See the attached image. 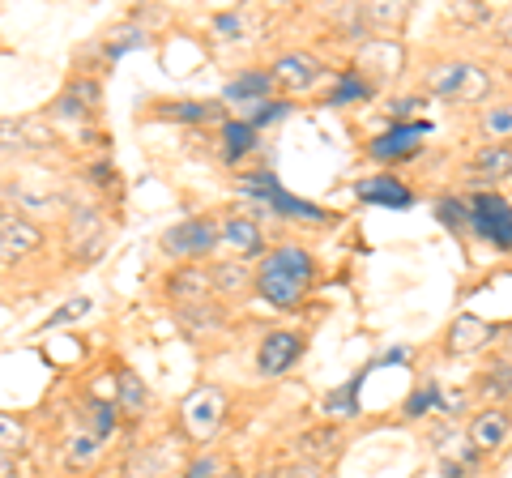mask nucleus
<instances>
[{"instance_id":"nucleus-1","label":"nucleus","mask_w":512,"mask_h":478,"mask_svg":"<svg viewBox=\"0 0 512 478\" xmlns=\"http://www.w3.org/2000/svg\"><path fill=\"white\" fill-rule=\"evenodd\" d=\"M312 274H316V265H312L308 252L295 248V244H282L261 261V269H256V291L278 308H295L303 299V291L312 286Z\"/></svg>"},{"instance_id":"nucleus-2","label":"nucleus","mask_w":512,"mask_h":478,"mask_svg":"<svg viewBox=\"0 0 512 478\" xmlns=\"http://www.w3.org/2000/svg\"><path fill=\"white\" fill-rule=\"evenodd\" d=\"M222 419H227V393L214 385H197L180 402V427L192 444H210L222 432Z\"/></svg>"},{"instance_id":"nucleus-3","label":"nucleus","mask_w":512,"mask_h":478,"mask_svg":"<svg viewBox=\"0 0 512 478\" xmlns=\"http://www.w3.org/2000/svg\"><path fill=\"white\" fill-rule=\"evenodd\" d=\"M427 90L440 99H457V103H483L491 94V73L470 60H448L427 73Z\"/></svg>"},{"instance_id":"nucleus-4","label":"nucleus","mask_w":512,"mask_h":478,"mask_svg":"<svg viewBox=\"0 0 512 478\" xmlns=\"http://www.w3.org/2000/svg\"><path fill=\"white\" fill-rule=\"evenodd\" d=\"M222 239V227H214L210 218H184L175 222V227L163 231V252L167 257H205V252H214V244Z\"/></svg>"},{"instance_id":"nucleus-5","label":"nucleus","mask_w":512,"mask_h":478,"mask_svg":"<svg viewBox=\"0 0 512 478\" xmlns=\"http://www.w3.org/2000/svg\"><path fill=\"white\" fill-rule=\"evenodd\" d=\"M5 193L9 201H18V210H30V214H52L64 201L56 175H47V171H22L18 184H9Z\"/></svg>"},{"instance_id":"nucleus-6","label":"nucleus","mask_w":512,"mask_h":478,"mask_svg":"<svg viewBox=\"0 0 512 478\" xmlns=\"http://www.w3.org/2000/svg\"><path fill=\"white\" fill-rule=\"evenodd\" d=\"M299 355H303V333L274 329L261 346H256V368H261V376H282V372H291V363Z\"/></svg>"},{"instance_id":"nucleus-7","label":"nucleus","mask_w":512,"mask_h":478,"mask_svg":"<svg viewBox=\"0 0 512 478\" xmlns=\"http://www.w3.org/2000/svg\"><path fill=\"white\" fill-rule=\"evenodd\" d=\"M274 82L282 86V90H291V94H303V90H312L320 77H325V69H320V60L316 56H308V52H286V56H278L274 60Z\"/></svg>"},{"instance_id":"nucleus-8","label":"nucleus","mask_w":512,"mask_h":478,"mask_svg":"<svg viewBox=\"0 0 512 478\" xmlns=\"http://www.w3.org/2000/svg\"><path fill=\"white\" fill-rule=\"evenodd\" d=\"M470 444L478 453H495V449H504V444L512 440V414L504 406H487L483 414H474V423H470Z\"/></svg>"},{"instance_id":"nucleus-9","label":"nucleus","mask_w":512,"mask_h":478,"mask_svg":"<svg viewBox=\"0 0 512 478\" xmlns=\"http://www.w3.org/2000/svg\"><path fill=\"white\" fill-rule=\"evenodd\" d=\"M491 338H495V325H487L483 316L461 312L457 321L448 325L444 346H448V355H478L483 346H491Z\"/></svg>"},{"instance_id":"nucleus-10","label":"nucleus","mask_w":512,"mask_h":478,"mask_svg":"<svg viewBox=\"0 0 512 478\" xmlns=\"http://www.w3.org/2000/svg\"><path fill=\"white\" fill-rule=\"evenodd\" d=\"M0 244H5V248H0V252H5V261L13 265V261L30 257V252H39L43 231L30 218H22V214H5V218H0Z\"/></svg>"},{"instance_id":"nucleus-11","label":"nucleus","mask_w":512,"mask_h":478,"mask_svg":"<svg viewBox=\"0 0 512 478\" xmlns=\"http://www.w3.org/2000/svg\"><path fill=\"white\" fill-rule=\"evenodd\" d=\"M474 227L487 239H495V248L512 252V210L500 197H478L474 201Z\"/></svg>"},{"instance_id":"nucleus-12","label":"nucleus","mask_w":512,"mask_h":478,"mask_svg":"<svg viewBox=\"0 0 512 478\" xmlns=\"http://www.w3.org/2000/svg\"><path fill=\"white\" fill-rule=\"evenodd\" d=\"M295 449L299 457L308 461V466H320V461H333L342 449V432L333 423H320V427H308L299 440H295Z\"/></svg>"},{"instance_id":"nucleus-13","label":"nucleus","mask_w":512,"mask_h":478,"mask_svg":"<svg viewBox=\"0 0 512 478\" xmlns=\"http://www.w3.org/2000/svg\"><path fill=\"white\" fill-rule=\"evenodd\" d=\"M210 291H214V282H210V274H201V269H180V274H171V282H167V295L188 308H201L205 299H210Z\"/></svg>"},{"instance_id":"nucleus-14","label":"nucleus","mask_w":512,"mask_h":478,"mask_svg":"<svg viewBox=\"0 0 512 478\" xmlns=\"http://www.w3.org/2000/svg\"><path fill=\"white\" fill-rule=\"evenodd\" d=\"M86 244H94L103 252V222H99V214H94V210H73L69 214V248H73L77 261H82V257L90 261Z\"/></svg>"},{"instance_id":"nucleus-15","label":"nucleus","mask_w":512,"mask_h":478,"mask_svg":"<svg viewBox=\"0 0 512 478\" xmlns=\"http://www.w3.org/2000/svg\"><path fill=\"white\" fill-rule=\"evenodd\" d=\"M222 244L235 248L239 257H256V252L265 248V235H261V227H256L252 218H227L222 222Z\"/></svg>"},{"instance_id":"nucleus-16","label":"nucleus","mask_w":512,"mask_h":478,"mask_svg":"<svg viewBox=\"0 0 512 478\" xmlns=\"http://www.w3.org/2000/svg\"><path fill=\"white\" fill-rule=\"evenodd\" d=\"M99 436L94 432H77V436H69L64 440V470L69 474H86L94 461H99Z\"/></svg>"},{"instance_id":"nucleus-17","label":"nucleus","mask_w":512,"mask_h":478,"mask_svg":"<svg viewBox=\"0 0 512 478\" xmlns=\"http://www.w3.org/2000/svg\"><path fill=\"white\" fill-rule=\"evenodd\" d=\"M478 129H483L487 146H508L512 150V103H495L478 116Z\"/></svg>"},{"instance_id":"nucleus-18","label":"nucleus","mask_w":512,"mask_h":478,"mask_svg":"<svg viewBox=\"0 0 512 478\" xmlns=\"http://www.w3.org/2000/svg\"><path fill=\"white\" fill-rule=\"evenodd\" d=\"M355 193L363 197V201H380V205H397V210H406V205L414 201L410 197V188L406 184H397L393 175H384V180H363Z\"/></svg>"},{"instance_id":"nucleus-19","label":"nucleus","mask_w":512,"mask_h":478,"mask_svg":"<svg viewBox=\"0 0 512 478\" xmlns=\"http://www.w3.org/2000/svg\"><path fill=\"white\" fill-rule=\"evenodd\" d=\"M470 171L483 175V180H504V175H512V150L508 146H483L470 158Z\"/></svg>"},{"instance_id":"nucleus-20","label":"nucleus","mask_w":512,"mask_h":478,"mask_svg":"<svg viewBox=\"0 0 512 478\" xmlns=\"http://www.w3.org/2000/svg\"><path fill=\"white\" fill-rule=\"evenodd\" d=\"M210 282H214L218 295H244L248 286L256 282V274H248V265L227 261V265H214V269H210Z\"/></svg>"},{"instance_id":"nucleus-21","label":"nucleus","mask_w":512,"mask_h":478,"mask_svg":"<svg viewBox=\"0 0 512 478\" xmlns=\"http://www.w3.org/2000/svg\"><path fill=\"white\" fill-rule=\"evenodd\" d=\"M274 86H278L274 73H244V77H235V82L227 86V99H231V103L252 99V107H256V99H265V94L274 90Z\"/></svg>"},{"instance_id":"nucleus-22","label":"nucleus","mask_w":512,"mask_h":478,"mask_svg":"<svg viewBox=\"0 0 512 478\" xmlns=\"http://www.w3.org/2000/svg\"><path fill=\"white\" fill-rule=\"evenodd\" d=\"M222 154H227V163H235V158H244L252 146H256V124L239 120V124H222Z\"/></svg>"},{"instance_id":"nucleus-23","label":"nucleus","mask_w":512,"mask_h":478,"mask_svg":"<svg viewBox=\"0 0 512 478\" xmlns=\"http://www.w3.org/2000/svg\"><path fill=\"white\" fill-rule=\"evenodd\" d=\"M116 406L128 410V414L146 410V385H141L133 372H120V380H116Z\"/></svg>"},{"instance_id":"nucleus-24","label":"nucleus","mask_w":512,"mask_h":478,"mask_svg":"<svg viewBox=\"0 0 512 478\" xmlns=\"http://www.w3.org/2000/svg\"><path fill=\"white\" fill-rule=\"evenodd\" d=\"M508 393H512V363L500 359L495 368L483 372V397H491V402H504Z\"/></svg>"},{"instance_id":"nucleus-25","label":"nucleus","mask_w":512,"mask_h":478,"mask_svg":"<svg viewBox=\"0 0 512 478\" xmlns=\"http://www.w3.org/2000/svg\"><path fill=\"white\" fill-rule=\"evenodd\" d=\"M419 133H427L423 124H414V129H397V133H389V137H380L376 146H372V154L376 158H393V154H410L414 150V141L410 137H419Z\"/></svg>"},{"instance_id":"nucleus-26","label":"nucleus","mask_w":512,"mask_h":478,"mask_svg":"<svg viewBox=\"0 0 512 478\" xmlns=\"http://www.w3.org/2000/svg\"><path fill=\"white\" fill-rule=\"evenodd\" d=\"M406 5H363V22L367 26H402Z\"/></svg>"},{"instance_id":"nucleus-27","label":"nucleus","mask_w":512,"mask_h":478,"mask_svg":"<svg viewBox=\"0 0 512 478\" xmlns=\"http://www.w3.org/2000/svg\"><path fill=\"white\" fill-rule=\"evenodd\" d=\"M214 30H218V39H227V43H244V30H248V22H244V13H218L214 18Z\"/></svg>"},{"instance_id":"nucleus-28","label":"nucleus","mask_w":512,"mask_h":478,"mask_svg":"<svg viewBox=\"0 0 512 478\" xmlns=\"http://www.w3.org/2000/svg\"><path fill=\"white\" fill-rule=\"evenodd\" d=\"M116 410H120V406H107V402H90V410H86V414H90V432L99 436V440H103V436L111 432V427H116Z\"/></svg>"},{"instance_id":"nucleus-29","label":"nucleus","mask_w":512,"mask_h":478,"mask_svg":"<svg viewBox=\"0 0 512 478\" xmlns=\"http://www.w3.org/2000/svg\"><path fill=\"white\" fill-rule=\"evenodd\" d=\"M90 312V299H69V304H64L52 321H47V329H60V325H69V321H82V316Z\"/></svg>"},{"instance_id":"nucleus-30","label":"nucleus","mask_w":512,"mask_h":478,"mask_svg":"<svg viewBox=\"0 0 512 478\" xmlns=\"http://www.w3.org/2000/svg\"><path fill=\"white\" fill-rule=\"evenodd\" d=\"M0 436H5V453L13 457L22 449V440H26V432H22V423L13 419V414H5V419H0Z\"/></svg>"},{"instance_id":"nucleus-31","label":"nucleus","mask_w":512,"mask_h":478,"mask_svg":"<svg viewBox=\"0 0 512 478\" xmlns=\"http://www.w3.org/2000/svg\"><path fill=\"white\" fill-rule=\"evenodd\" d=\"M184 478H222V466H218V457H201V461H192L188 474Z\"/></svg>"},{"instance_id":"nucleus-32","label":"nucleus","mask_w":512,"mask_h":478,"mask_svg":"<svg viewBox=\"0 0 512 478\" xmlns=\"http://www.w3.org/2000/svg\"><path fill=\"white\" fill-rule=\"evenodd\" d=\"M457 18H466V22H483V18H491V9L470 5V9H457Z\"/></svg>"},{"instance_id":"nucleus-33","label":"nucleus","mask_w":512,"mask_h":478,"mask_svg":"<svg viewBox=\"0 0 512 478\" xmlns=\"http://www.w3.org/2000/svg\"><path fill=\"white\" fill-rule=\"evenodd\" d=\"M316 474H320L316 466H295V470H286L282 478H316Z\"/></svg>"},{"instance_id":"nucleus-34","label":"nucleus","mask_w":512,"mask_h":478,"mask_svg":"<svg viewBox=\"0 0 512 478\" xmlns=\"http://www.w3.org/2000/svg\"><path fill=\"white\" fill-rule=\"evenodd\" d=\"M504 47H508V52H512V22L504 26Z\"/></svg>"},{"instance_id":"nucleus-35","label":"nucleus","mask_w":512,"mask_h":478,"mask_svg":"<svg viewBox=\"0 0 512 478\" xmlns=\"http://www.w3.org/2000/svg\"><path fill=\"white\" fill-rule=\"evenodd\" d=\"M261 478H282V474H261Z\"/></svg>"},{"instance_id":"nucleus-36","label":"nucleus","mask_w":512,"mask_h":478,"mask_svg":"<svg viewBox=\"0 0 512 478\" xmlns=\"http://www.w3.org/2000/svg\"><path fill=\"white\" fill-rule=\"evenodd\" d=\"M222 478H231V474H222Z\"/></svg>"}]
</instances>
